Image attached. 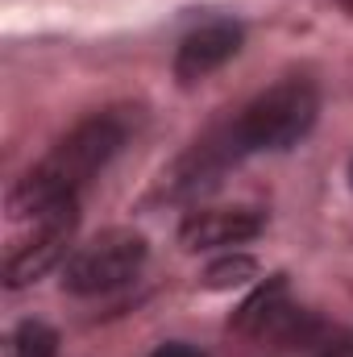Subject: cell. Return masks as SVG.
<instances>
[{
	"label": "cell",
	"mask_w": 353,
	"mask_h": 357,
	"mask_svg": "<svg viewBox=\"0 0 353 357\" xmlns=\"http://www.w3.org/2000/svg\"><path fill=\"white\" fill-rule=\"evenodd\" d=\"M320 357H353V337H345V341H337V345H329Z\"/></svg>",
	"instance_id": "cell-11"
},
{
	"label": "cell",
	"mask_w": 353,
	"mask_h": 357,
	"mask_svg": "<svg viewBox=\"0 0 353 357\" xmlns=\"http://www.w3.org/2000/svg\"><path fill=\"white\" fill-rule=\"evenodd\" d=\"M246 42V29L237 21H208L191 29L175 50V79L179 84H200L212 71H220Z\"/></svg>",
	"instance_id": "cell-7"
},
{
	"label": "cell",
	"mask_w": 353,
	"mask_h": 357,
	"mask_svg": "<svg viewBox=\"0 0 353 357\" xmlns=\"http://www.w3.org/2000/svg\"><path fill=\"white\" fill-rule=\"evenodd\" d=\"M129 133H133L129 108L91 112L88 121H80L67 137L54 142V150L42 162H33L25 175L13 183L8 216L13 220H38L46 208H54L63 199H80V191L121 154Z\"/></svg>",
	"instance_id": "cell-2"
},
{
	"label": "cell",
	"mask_w": 353,
	"mask_h": 357,
	"mask_svg": "<svg viewBox=\"0 0 353 357\" xmlns=\"http://www.w3.org/2000/svg\"><path fill=\"white\" fill-rule=\"evenodd\" d=\"M233 328L258 341H278V345H303L316 333V320L291 303L287 295V278H270L262 282L233 316Z\"/></svg>",
	"instance_id": "cell-5"
},
{
	"label": "cell",
	"mask_w": 353,
	"mask_h": 357,
	"mask_svg": "<svg viewBox=\"0 0 353 357\" xmlns=\"http://www.w3.org/2000/svg\"><path fill=\"white\" fill-rule=\"evenodd\" d=\"M341 4H345V8H350V13H353V0H341Z\"/></svg>",
	"instance_id": "cell-12"
},
{
	"label": "cell",
	"mask_w": 353,
	"mask_h": 357,
	"mask_svg": "<svg viewBox=\"0 0 353 357\" xmlns=\"http://www.w3.org/2000/svg\"><path fill=\"white\" fill-rule=\"evenodd\" d=\"M150 357H208V354H200L195 345H183V341H171V345H158Z\"/></svg>",
	"instance_id": "cell-10"
},
{
	"label": "cell",
	"mask_w": 353,
	"mask_h": 357,
	"mask_svg": "<svg viewBox=\"0 0 353 357\" xmlns=\"http://www.w3.org/2000/svg\"><path fill=\"white\" fill-rule=\"evenodd\" d=\"M350 183H353V162H350Z\"/></svg>",
	"instance_id": "cell-13"
},
{
	"label": "cell",
	"mask_w": 353,
	"mask_h": 357,
	"mask_svg": "<svg viewBox=\"0 0 353 357\" xmlns=\"http://www.w3.org/2000/svg\"><path fill=\"white\" fill-rule=\"evenodd\" d=\"M146 258H150V245L137 229H104L80 250H71V258L63 262V291L80 299L121 291L142 274Z\"/></svg>",
	"instance_id": "cell-3"
},
{
	"label": "cell",
	"mask_w": 353,
	"mask_h": 357,
	"mask_svg": "<svg viewBox=\"0 0 353 357\" xmlns=\"http://www.w3.org/2000/svg\"><path fill=\"white\" fill-rule=\"evenodd\" d=\"M254 274H258L254 258L237 254V258H225V262L208 266V274H204V287H208V291H229V287H241V282H250Z\"/></svg>",
	"instance_id": "cell-9"
},
{
	"label": "cell",
	"mask_w": 353,
	"mask_h": 357,
	"mask_svg": "<svg viewBox=\"0 0 353 357\" xmlns=\"http://www.w3.org/2000/svg\"><path fill=\"white\" fill-rule=\"evenodd\" d=\"M262 229H266L262 208H195L179 225V245L191 250V254L233 250V245L254 241Z\"/></svg>",
	"instance_id": "cell-6"
},
{
	"label": "cell",
	"mask_w": 353,
	"mask_h": 357,
	"mask_svg": "<svg viewBox=\"0 0 353 357\" xmlns=\"http://www.w3.org/2000/svg\"><path fill=\"white\" fill-rule=\"evenodd\" d=\"M320 116V91L303 75H287L278 84L258 91L237 121H229L225 129L208 133L204 142H195V150L175 167V195H191L212 187L225 175L229 162H241L250 154H283L291 146H299L312 125Z\"/></svg>",
	"instance_id": "cell-1"
},
{
	"label": "cell",
	"mask_w": 353,
	"mask_h": 357,
	"mask_svg": "<svg viewBox=\"0 0 353 357\" xmlns=\"http://www.w3.org/2000/svg\"><path fill=\"white\" fill-rule=\"evenodd\" d=\"M75 229H80V199H63L54 208H46L38 220H33V237L21 241L8 258H4V287L8 291H21L29 282H38L42 274L59 266L75 241Z\"/></svg>",
	"instance_id": "cell-4"
},
{
	"label": "cell",
	"mask_w": 353,
	"mask_h": 357,
	"mask_svg": "<svg viewBox=\"0 0 353 357\" xmlns=\"http://www.w3.org/2000/svg\"><path fill=\"white\" fill-rule=\"evenodd\" d=\"M4 357H59V333L42 320H21L4 341Z\"/></svg>",
	"instance_id": "cell-8"
}]
</instances>
